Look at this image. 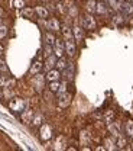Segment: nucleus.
Masks as SVG:
<instances>
[{
    "label": "nucleus",
    "instance_id": "obj_1",
    "mask_svg": "<svg viewBox=\"0 0 133 151\" xmlns=\"http://www.w3.org/2000/svg\"><path fill=\"white\" fill-rule=\"evenodd\" d=\"M9 108H10L13 112L22 113L26 108H28V102H26L25 99H19V97H16V99H13V100L9 103Z\"/></svg>",
    "mask_w": 133,
    "mask_h": 151
},
{
    "label": "nucleus",
    "instance_id": "obj_2",
    "mask_svg": "<svg viewBox=\"0 0 133 151\" xmlns=\"http://www.w3.org/2000/svg\"><path fill=\"white\" fill-rule=\"evenodd\" d=\"M64 52H65V42L62 39L57 38L54 42V54L57 55V58H59V57L64 55Z\"/></svg>",
    "mask_w": 133,
    "mask_h": 151
},
{
    "label": "nucleus",
    "instance_id": "obj_3",
    "mask_svg": "<svg viewBox=\"0 0 133 151\" xmlns=\"http://www.w3.org/2000/svg\"><path fill=\"white\" fill-rule=\"evenodd\" d=\"M83 28L87 29V31H93L95 29V19L91 15H87L83 18Z\"/></svg>",
    "mask_w": 133,
    "mask_h": 151
},
{
    "label": "nucleus",
    "instance_id": "obj_4",
    "mask_svg": "<svg viewBox=\"0 0 133 151\" xmlns=\"http://www.w3.org/2000/svg\"><path fill=\"white\" fill-rule=\"evenodd\" d=\"M65 52L68 54L70 57H74L77 52V47H75V42L73 38L70 39H65Z\"/></svg>",
    "mask_w": 133,
    "mask_h": 151
},
{
    "label": "nucleus",
    "instance_id": "obj_5",
    "mask_svg": "<svg viewBox=\"0 0 133 151\" xmlns=\"http://www.w3.org/2000/svg\"><path fill=\"white\" fill-rule=\"evenodd\" d=\"M70 103H71V94L67 93V92L59 94V99H58V106L59 108H67Z\"/></svg>",
    "mask_w": 133,
    "mask_h": 151
},
{
    "label": "nucleus",
    "instance_id": "obj_6",
    "mask_svg": "<svg viewBox=\"0 0 133 151\" xmlns=\"http://www.w3.org/2000/svg\"><path fill=\"white\" fill-rule=\"evenodd\" d=\"M45 77L42 74H36L35 76V78H33V86H35V90L36 92H42V89H43V84H45Z\"/></svg>",
    "mask_w": 133,
    "mask_h": 151
},
{
    "label": "nucleus",
    "instance_id": "obj_7",
    "mask_svg": "<svg viewBox=\"0 0 133 151\" xmlns=\"http://www.w3.org/2000/svg\"><path fill=\"white\" fill-rule=\"evenodd\" d=\"M59 77H61V71H59L58 68H51V70H48V73H46V76H45V78H46L48 81L59 80Z\"/></svg>",
    "mask_w": 133,
    "mask_h": 151
},
{
    "label": "nucleus",
    "instance_id": "obj_8",
    "mask_svg": "<svg viewBox=\"0 0 133 151\" xmlns=\"http://www.w3.org/2000/svg\"><path fill=\"white\" fill-rule=\"evenodd\" d=\"M52 137V129H51V127L49 125H42L41 127V138L43 139V141H48L49 138Z\"/></svg>",
    "mask_w": 133,
    "mask_h": 151
},
{
    "label": "nucleus",
    "instance_id": "obj_9",
    "mask_svg": "<svg viewBox=\"0 0 133 151\" xmlns=\"http://www.w3.org/2000/svg\"><path fill=\"white\" fill-rule=\"evenodd\" d=\"M46 26H48V29H51L52 32H58V31H61V25H59V20H58L57 18L48 19Z\"/></svg>",
    "mask_w": 133,
    "mask_h": 151
},
{
    "label": "nucleus",
    "instance_id": "obj_10",
    "mask_svg": "<svg viewBox=\"0 0 133 151\" xmlns=\"http://www.w3.org/2000/svg\"><path fill=\"white\" fill-rule=\"evenodd\" d=\"M120 12L123 15H133V3L132 1H122V7H120Z\"/></svg>",
    "mask_w": 133,
    "mask_h": 151
},
{
    "label": "nucleus",
    "instance_id": "obj_11",
    "mask_svg": "<svg viewBox=\"0 0 133 151\" xmlns=\"http://www.w3.org/2000/svg\"><path fill=\"white\" fill-rule=\"evenodd\" d=\"M57 55L55 54H51L49 57H46V60H45V68L46 70H51V68H55V64H57Z\"/></svg>",
    "mask_w": 133,
    "mask_h": 151
},
{
    "label": "nucleus",
    "instance_id": "obj_12",
    "mask_svg": "<svg viewBox=\"0 0 133 151\" xmlns=\"http://www.w3.org/2000/svg\"><path fill=\"white\" fill-rule=\"evenodd\" d=\"M107 10H109V6H107L106 1H97V4H95V13H98V15H106Z\"/></svg>",
    "mask_w": 133,
    "mask_h": 151
},
{
    "label": "nucleus",
    "instance_id": "obj_13",
    "mask_svg": "<svg viewBox=\"0 0 133 151\" xmlns=\"http://www.w3.org/2000/svg\"><path fill=\"white\" fill-rule=\"evenodd\" d=\"M35 13L38 15L39 19L49 18V12H48V9H46V7H43V6H36V7H35Z\"/></svg>",
    "mask_w": 133,
    "mask_h": 151
},
{
    "label": "nucleus",
    "instance_id": "obj_14",
    "mask_svg": "<svg viewBox=\"0 0 133 151\" xmlns=\"http://www.w3.org/2000/svg\"><path fill=\"white\" fill-rule=\"evenodd\" d=\"M68 67V61L64 58V57H59L57 60V64H55V68H58L59 71H64L65 68Z\"/></svg>",
    "mask_w": 133,
    "mask_h": 151
},
{
    "label": "nucleus",
    "instance_id": "obj_15",
    "mask_svg": "<svg viewBox=\"0 0 133 151\" xmlns=\"http://www.w3.org/2000/svg\"><path fill=\"white\" fill-rule=\"evenodd\" d=\"M42 67H43V64H42L41 61H35V63L31 65V70H29V73H31V74H38V73H41Z\"/></svg>",
    "mask_w": 133,
    "mask_h": 151
},
{
    "label": "nucleus",
    "instance_id": "obj_16",
    "mask_svg": "<svg viewBox=\"0 0 133 151\" xmlns=\"http://www.w3.org/2000/svg\"><path fill=\"white\" fill-rule=\"evenodd\" d=\"M73 35H74L77 42H81V41H83V37H84L83 29H81L80 26H74V28H73Z\"/></svg>",
    "mask_w": 133,
    "mask_h": 151
},
{
    "label": "nucleus",
    "instance_id": "obj_17",
    "mask_svg": "<svg viewBox=\"0 0 133 151\" xmlns=\"http://www.w3.org/2000/svg\"><path fill=\"white\" fill-rule=\"evenodd\" d=\"M22 119H23V122L25 124H29V122H32V111H29V109H25L23 112H22Z\"/></svg>",
    "mask_w": 133,
    "mask_h": 151
},
{
    "label": "nucleus",
    "instance_id": "obj_18",
    "mask_svg": "<svg viewBox=\"0 0 133 151\" xmlns=\"http://www.w3.org/2000/svg\"><path fill=\"white\" fill-rule=\"evenodd\" d=\"M107 4L113 10H120V7H122V1L120 0H107Z\"/></svg>",
    "mask_w": 133,
    "mask_h": 151
},
{
    "label": "nucleus",
    "instance_id": "obj_19",
    "mask_svg": "<svg viewBox=\"0 0 133 151\" xmlns=\"http://www.w3.org/2000/svg\"><path fill=\"white\" fill-rule=\"evenodd\" d=\"M95 4H97V1H95V0H88V1H87L85 9H87V12H88V13H95Z\"/></svg>",
    "mask_w": 133,
    "mask_h": 151
},
{
    "label": "nucleus",
    "instance_id": "obj_20",
    "mask_svg": "<svg viewBox=\"0 0 133 151\" xmlns=\"http://www.w3.org/2000/svg\"><path fill=\"white\" fill-rule=\"evenodd\" d=\"M64 71H65V76H67V80H73L74 78V67H73V64H68V67Z\"/></svg>",
    "mask_w": 133,
    "mask_h": 151
},
{
    "label": "nucleus",
    "instance_id": "obj_21",
    "mask_svg": "<svg viewBox=\"0 0 133 151\" xmlns=\"http://www.w3.org/2000/svg\"><path fill=\"white\" fill-rule=\"evenodd\" d=\"M59 86H61L59 80H55V81H49V90H51L52 93H57L58 89H59Z\"/></svg>",
    "mask_w": 133,
    "mask_h": 151
},
{
    "label": "nucleus",
    "instance_id": "obj_22",
    "mask_svg": "<svg viewBox=\"0 0 133 151\" xmlns=\"http://www.w3.org/2000/svg\"><path fill=\"white\" fill-rule=\"evenodd\" d=\"M109 129L112 131L113 137H119V135H120V129H119V127H117L116 124H113V122H110V124H109Z\"/></svg>",
    "mask_w": 133,
    "mask_h": 151
},
{
    "label": "nucleus",
    "instance_id": "obj_23",
    "mask_svg": "<svg viewBox=\"0 0 133 151\" xmlns=\"http://www.w3.org/2000/svg\"><path fill=\"white\" fill-rule=\"evenodd\" d=\"M55 39H57V38L54 37V34H51V32H46V34H45V44H49V45H54V42H55Z\"/></svg>",
    "mask_w": 133,
    "mask_h": 151
},
{
    "label": "nucleus",
    "instance_id": "obj_24",
    "mask_svg": "<svg viewBox=\"0 0 133 151\" xmlns=\"http://www.w3.org/2000/svg\"><path fill=\"white\" fill-rule=\"evenodd\" d=\"M62 35H64L65 39H70V38L74 37V35H73V29H70L68 26H64V28H62Z\"/></svg>",
    "mask_w": 133,
    "mask_h": 151
},
{
    "label": "nucleus",
    "instance_id": "obj_25",
    "mask_svg": "<svg viewBox=\"0 0 133 151\" xmlns=\"http://www.w3.org/2000/svg\"><path fill=\"white\" fill-rule=\"evenodd\" d=\"M116 147H117V148H120V150H122V148H124V147H126V139H124L123 137H120V135H119V137H117V141H116Z\"/></svg>",
    "mask_w": 133,
    "mask_h": 151
},
{
    "label": "nucleus",
    "instance_id": "obj_26",
    "mask_svg": "<svg viewBox=\"0 0 133 151\" xmlns=\"http://www.w3.org/2000/svg\"><path fill=\"white\" fill-rule=\"evenodd\" d=\"M126 134H127V137L133 138V122L132 121H127L126 122Z\"/></svg>",
    "mask_w": 133,
    "mask_h": 151
},
{
    "label": "nucleus",
    "instance_id": "obj_27",
    "mask_svg": "<svg viewBox=\"0 0 133 151\" xmlns=\"http://www.w3.org/2000/svg\"><path fill=\"white\" fill-rule=\"evenodd\" d=\"M54 52V48H52V45H49V44H45V48H43V55L45 58L46 57H49L51 54Z\"/></svg>",
    "mask_w": 133,
    "mask_h": 151
},
{
    "label": "nucleus",
    "instance_id": "obj_28",
    "mask_svg": "<svg viewBox=\"0 0 133 151\" xmlns=\"http://www.w3.org/2000/svg\"><path fill=\"white\" fill-rule=\"evenodd\" d=\"M33 12H35L33 9H31V7H25V9L22 10V15H23L25 18H31V16L33 15Z\"/></svg>",
    "mask_w": 133,
    "mask_h": 151
},
{
    "label": "nucleus",
    "instance_id": "obj_29",
    "mask_svg": "<svg viewBox=\"0 0 133 151\" xmlns=\"http://www.w3.org/2000/svg\"><path fill=\"white\" fill-rule=\"evenodd\" d=\"M32 124H33V125H36V127L42 125V115H35V116H33V119H32Z\"/></svg>",
    "mask_w": 133,
    "mask_h": 151
},
{
    "label": "nucleus",
    "instance_id": "obj_30",
    "mask_svg": "<svg viewBox=\"0 0 133 151\" xmlns=\"http://www.w3.org/2000/svg\"><path fill=\"white\" fill-rule=\"evenodd\" d=\"M106 148H107V150H116L117 147L114 145L113 139H106Z\"/></svg>",
    "mask_w": 133,
    "mask_h": 151
},
{
    "label": "nucleus",
    "instance_id": "obj_31",
    "mask_svg": "<svg viewBox=\"0 0 133 151\" xmlns=\"http://www.w3.org/2000/svg\"><path fill=\"white\" fill-rule=\"evenodd\" d=\"M7 71H9V67L6 65L3 60H0V73H7Z\"/></svg>",
    "mask_w": 133,
    "mask_h": 151
},
{
    "label": "nucleus",
    "instance_id": "obj_32",
    "mask_svg": "<svg viewBox=\"0 0 133 151\" xmlns=\"http://www.w3.org/2000/svg\"><path fill=\"white\" fill-rule=\"evenodd\" d=\"M13 6L18 9H22L25 6V0H13Z\"/></svg>",
    "mask_w": 133,
    "mask_h": 151
},
{
    "label": "nucleus",
    "instance_id": "obj_33",
    "mask_svg": "<svg viewBox=\"0 0 133 151\" xmlns=\"http://www.w3.org/2000/svg\"><path fill=\"white\" fill-rule=\"evenodd\" d=\"M6 35H7V28L4 25H0V39L4 38Z\"/></svg>",
    "mask_w": 133,
    "mask_h": 151
},
{
    "label": "nucleus",
    "instance_id": "obj_34",
    "mask_svg": "<svg viewBox=\"0 0 133 151\" xmlns=\"http://www.w3.org/2000/svg\"><path fill=\"white\" fill-rule=\"evenodd\" d=\"M113 22L116 25H122V23H123V16H122V15H116L113 18Z\"/></svg>",
    "mask_w": 133,
    "mask_h": 151
},
{
    "label": "nucleus",
    "instance_id": "obj_35",
    "mask_svg": "<svg viewBox=\"0 0 133 151\" xmlns=\"http://www.w3.org/2000/svg\"><path fill=\"white\" fill-rule=\"evenodd\" d=\"M64 92H67V83L64 81V83H61V86H59V89H58V94H61V93H64Z\"/></svg>",
    "mask_w": 133,
    "mask_h": 151
},
{
    "label": "nucleus",
    "instance_id": "obj_36",
    "mask_svg": "<svg viewBox=\"0 0 133 151\" xmlns=\"http://www.w3.org/2000/svg\"><path fill=\"white\" fill-rule=\"evenodd\" d=\"M4 81H6V80H4V77L1 76V73H0V84L3 86V84H4Z\"/></svg>",
    "mask_w": 133,
    "mask_h": 151
},
{
    "label": "nucleus",
    "instance_id": "obj_37",
    "mask_svg": "<svg viewBox=\"0 0 133 151\" xmlns=\"http://www.w3.org/2000/svg\"><path fill=\"white\" fill-rule=\"evenodd\" d=\"M71 15H77V9L75 7H71Z\"/></svg>",
    "mask_w": 133,
    "mask_h": 151
},
{
    "label": "nucleus",
    "instance_id": "obj_38",
    "mask_svg": "<svg viewBox=\"0 0 133 151\" xmlns=\"http://www.w3.org/2000/svg\"><path fill=\"white\" fill-rule=\"evenodd\" d=\"M3 51H4V50H3V45L0 44V57H1V54H3Z\"/></svg>",
    "mask_w": 133,
    "mask_h": 151
},
{
    "label": "nucleus",
    "instance_id": "obj_39",
    "mask_svg": "<svg viewBox=\"0 0 133 151\" xmlns=\"http://www.w3.org/2000/svg\"><path fill=\"white\" fill-rule=\"evenodd\" d=\"M1 16H3V9L0 7V18H1Z\"/></svg>",
    "mask_w": 133,
    "mask_h": 151
},
{
    "label": "nucleus",
    "instance_id": "obj_40",
    "mask_svg": "<svg viewBox=\"0 0 133 151\" xmlns=\"http://www.w3.org/2000/svg\"><path fill=\"white\" fill-rule=\"evenodd\" d=\"M120 1H124V0H120Z\"/></svg>",
    "mask_w": 133,
    "mask_h": 151
},
{
    "label": "nucleus",
    "instance_id": "obj_41",
    "mask_svg": "<svg viewBox=\"0 0 133 151\" xmlns=\"http://www.w3.org/2000/svg\"><path fill=\"white\" fill-rule=\"evenodd\" d=\"M130 1H132V3H133V0H130Z\"/></svg>",
    "mask_w": 133,
    "mask_h": 151
},
{
    "label": "nucleus",
    "instance_id": "obj_42",
    "mask_svg": "<svg viewBox=\"0 0 133 151\" xmlns=\"http://www.w3.org/2000/svg\"><path fill=\"white\" fill-rule=\"evenodd\" d=\"M58 1H61V0H58Z\"/></svg>",
    "mask_w": 133,
    "mask_h": 151
}]
</instances>
